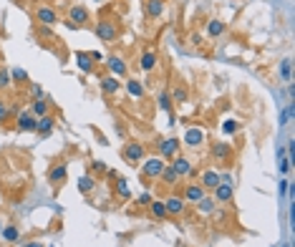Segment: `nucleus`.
<instances>
[{
    "label": "nucleus",
    "instance_id": "41",
    "mask_svg": "<svg viewBox=\"0 0 295 247\" xmlns=\"http://www.w3.org/2000/svg\"><path fill=\"white\" fill-rule=\"evenodd\" d=\"M277 189H280V197H285V194L290 192V182H287V179H282V182L277 184Z\"/></svg>",
    "mask_w": 295,
    "mask_h": 247
},
{
    "label": "nucleus",
    "instance_id": "20",
    "mask_svg": "<svg viewBox=\"0 0 295 247\" xmlns=\"http://www.w3.org/2000/svg\"><path fill=\"white\" fill-rule=\"evenodd\" d=\"M146 209H149V214H152L154 219H169V214H167V207H164V199H152Z\"/></svg>",
    "mask_w": 295,
    "mask_h": 247
},
{
    "label": "nucleus",
    "instance_id": "3",
    "mask_svg": "<svg viewBox=\"0 0 295 247\" xmlns=\"http://www.w3.org/2000/svg\"><path fill=\"white\" fill-rule=\"evenodd\" d=\"M144 156H146V146H144L141 141H129V144L124 146V159H126L129 164L136 167Z\"/></svg>",
    "mask_w": 295,
    "mask_h": 247
},
{
    "label": "nucleus",
    "instance_id": "43",
    "mask_svg": "<svg viewBox=\"0 0 295 247\" xmlns=\"http://www.w3.org/2000/svg\"><path fill=\"white\" fill-rule=\"evenodd\" d=\"M88 56H91V61H93V63H101V61H104V56H101L99 51H91Z\"/></svg>",
    "mask_w": 295,
    "mask_h": 247
},
{
    "label": "nucleus",
    "instance_id": "15",
    "mask_svg": "<svg viewBox=\"0 0 295 247\" xmlns=\"http://www.w3.org/2000/svg\"><path fill=\"white\" fill-rule=\"evenodd\" d=\"M200 184L205 187V192H212L220 184V172L217 169H205L202 177H200Z\"/></svg>",
    "mask_w": 295,
    "mask_h": 247
},
{
    "label": "nucleus",
    "instance_id": "11",
    "mask_svg": "<svg viewBox=\"0 0 295 247\" xmlns=\"http://www.w3.org/2000/svg\"><path fill=\"white\" fill-rule=\"evenodd\" d=\"M68 21L78 28V26H86V23L91 21V13H88L83 6H73V8H68Z\"/></svg>",
    "mask_w": 295,
    "mask_h": 247
},
{
    "label": "nucleus",
    "instance_id": "13",
    "mask_svg": "<svg viewBox=\"0 0 295 247\" xmlns=\"http://www.w3.org/2000/svg\"><path fill=\"white\" fill-rule=\"evenodd\" d=\"M66 177H68V164H66V161H58V164L51 167V172H48V182H51L53 187H56V184H63Z\"/></svg>",
    "mask_w": 295,
    "mask_h": 247
},
{
    "label": "nucleus",
    "instance_id": "26",
    "mask_svg": "<svg viewBox=\"0 0 295 247\" xmlns=\"http://www.w3.org/2000/svg\"><path fill=\"white\" fill-rule=\"evenodd\" d=\"M124 89H126L129 96H134V99H141V96H144V84L136 81V78H129V81L124 84Z\"/></svg>",
    "mask_w": 295,
    "mask_h": 247
},
{
    "label": "nucleus",
    "instance_id": "29",
    "mask_svg": "<svg viewBox=\"0 0 295 247\" xmlns=\"http://www.w3.org/2000/svg\"><path fill=\"white\" fill-rule=\"evenodd\" d=\"M197 209H200L202 214H212V212L217 209V202H215V197H207V194H205V197L197 202Z\"/></svg>",
    "mask_w": 295,
    "mask_h": 247
},
{
    "label": "nucleus",
    "instance_id": "9",
    "mask_svg": "<svg viewBox=\"0 0 295 247\" xmlns=\"http://www.w3.org/2000/svg\"><path fill=\"white\" fill-rule=\"evenodd\" d=\"M207 192H205V187L197 182V184H184V194H182V199L187 202V204H197L202 197H205Z\"/></svg>",
    "mask_w": 295,
    "mask_h": 247
},
{
    "label": "nucleus",
    "instance_id": "47",
    "mask_svg": "<svg viewBox=\"0 0 295 247\" xmlns=\"http://www.w3.org/2000/svg\"><path fill=\"white\" fill-rule=\"evenodd\" d=\"M23 247H46L43 242H38V239H31V242H26Z\"/></svg>",
    "mask_w": 295,
    "mask_h": 247
},
{
    "label": "nucleus",
    "instance_id": "8",
    "mask_svg": "<svg viewBox=\"0 0 295 247\" xmlns=\"http://www.w3.org/2000/svg\"><path fill=\"white\" fill-rule=\"evenodd\" d=\"M172 167H174V172H177V177H179V179H182V177H194V174H197L194 164H192L187 156H179V154L172 159Z\"/></svg>",
    "mask_w": 295,
    "mask_h": 247
},
{
    "label": "nucleus",
    "instance_id": "44",
    "mask_svg": "<svg viewBox=\"0 0 295 247\" xmlns=\"http://www.w3.org/2000/svg\"><path fill=\"white\" fill-rule=\"evenodd\" d=\"M38 33H41L43 38H51V28H48V26H41V28H38Z\"/></svg>",
    "mask_w": 295,
    "mask_h": 247
},
{
    "label": "nucleus",
    "instance_id": "45",
    "mask_svg": "<svg viewBox=\"0 0 295 247\" xmlns=\"http://www.w3.org/2000/svg\"><path fill=\"white\" fill-rule=\"evenodd\" d=\"M189 43H192V46H200V43H202V36H200V33H192Z\"/></svg>",
    "mask_w": 295,
    "mask_h": 247
},
{
    "label": "nucleus",
    "instance_id": "18",
    "mask_svg": "<svg viewBox=\"0 0 295 247\" xmlns=\"http://www.w3.org/2000/svg\"><path fill=\"white\" fill-rule=\"evenodd\" d=\"M202 141H205V131H202V129H197V126L187 129V134H184V144H187L189 149H197Z\"/></svg>",
    "mask_w": 295,
    "mask_h": 247
},
{
    "label": "nucleus",
    "instance_id": "51",
    "mask_svg": "<svg viewBox=\"0 0 295 247\" xmlns=\"http://www.w3.org/2000/svg\"><path fill=\"white\" fill-rule=\"evenodd\" d=\"M3 227H6V224H3V222H0V234H3Z\"/></svg>",
    "mask_w": 295,
    "mask_h": 247
},
{
    "label": "nucleus",
    "instance_id": "25",
    "mask_svg": "<svg viewBox=\"0 0 295 247\" xmlns=\"http://www.w3.org/2000/svg\"><path fill=\"white\" fill-rule=\"evenodd\" d=\"M76 66H78L83 73H91V71H93V61H91V56H88V53H83V51H78V53H76Z\"/></svg>",
    "mask_w": 295,
    "mask_h": 247
},
{
    "label": "nucleus",
    "instance_id": "16",
    "mask_svg": "<svg viewBox=\"0 0 295 247\" xmlns=\"http://www.w3.org/2000/svg\"><path fill=\"white\" fill-rule=\"evenodd\" d=\"M144 13H146L149 21H157L164 13V0H146V3H144Z\"/></svg>",
    "mask_w": 295,
    "mask_h": 247
},
{
    "label": "nucleus",
    "instance_id": "36",
    "mask_svg": "<svg viewBox=\"0 0 295 247\" xmlns=\"http://www.w3.org/2000/svg\"><path fill=\"white\" fill-rule=\"evenodd\" d=\"M13 114H11V109H8V104L3 101V99H0V124H6L8 119H11Z\"/></svg>",
    "mask_w": 295,
    "mask_h": 247
},
{
    "label": "nucleus",
    "instance_id": "19",
    "mask_svg": "<svg viewBox=\"0 0 295 247\" xmlns=\"http://www.w3.org/2000/svg\"><path fill=\"white\" fill-rule=\"evenodd\" d=\"M212 156H215L217 161L227 164V161H230V156H232V146H230V144L217 141V144H212Z\"/></svg>",
    "mask_w": 295,
    "mask_h": 247
},
{
    "label": "nucleus",
    "instance_id": "33",
    "mask_svg": "<svg viewBox=\"0 0 295 247\" xmlns=\"http://www.w3.org/2000/svg\"><path fill=\"white\" fill-rule=\"evenodd\" d=\"M169 96H172V104H184V101H187V96H189V91H187L184 86H177Z\"/></svg>",
    "mask_w": 295,
    "mask_h": 247
},
{
    "label": "nucleus",
    "instance_id": "31",
    "mask_svg": "<svg viewBox=\"0 0 295 247\" xmlns=\"http://www.w3.org/2000/svg\"><path fill=\"white\" fill-rule=\"evenodd\" d=\"M290 76H292V58H282L280 61V78L290 81Z\"/></svg>",
    "mask_w": 295,
    "mask_h": 247
},
{
    "label": "nucleus",
    "instance_id": "48",
    "mask_svg": "<svg viewBox=\"0 0 295 247\" xmlns=\"http://www.w3.org/2000/svg\"><path fill=\"white\" fill-rule=\"evenodd\" d=\"M33 96H36V99H43V89H41V86H33Z\"/></svg>",
    "mask_w": 295,
    "mask_h": 247
},
{
    "label": "nucleus",
    "instance_id": "6",
    "mask_svg": "<svg viewBox=\"0 0 295 247\" xmlns=\"http://www.w3.org/2000/svg\"><path fill=\"white\" fill-rule=\"evenodd\" d=\"M164 207H167V214L169 217H182L184 209H187V202L182 199V194H169L164 199Z\"/></svg>",
    "mask_w": 295,
    "mask_h": 247
},
{
    "label": "nucleus",
    "instance_id": "17",
    "mask_svg": "<svg viewBox=\"0 0 295 247\" xmlns=\"http://www.w3.org/2000/svg\"><path fill=\"white\" fill-rule=\"evenodd\" d=\"M157 61H159V56H157L154 51H144L141 58H139V68H141L144 73H152V71L157 68Z\"/></svg>",
    "mask_w": 295,
    "mask_h": 247
},
{
    "label": "nucleus",
    "instance_id": "30",
    "mask_svg": "<svg viewBox=\"0 0 295 247\" xmlns=\"http://www.w3.org/2000/svg\"><path fill=\"white\" fill-rule=\"evenodd\" d=\"M116 194L121 199H131V189H129V182L124 177H116Z\"/></svg>",
    "mask_w": 295,
    "mask_h": 247
},
{
    "label": "nucleus",
    "instance_id": "46",
    "mask_svg": "<svg viewBox=\"0 0 295 247\" xmlns=\"http://www.w3.org/2000/svg\"><path fill=\"white\" fill-rule=\"evenodd\" d=\"M292 154H295V141L290 139V141H287V156L292 159Z\"/></svg>",
    "mask_w": 295,
    "mask_h": 247
},
{
    "label": "nucleus",
    "instance_id": "28",
    "mask_svg": "<svg viewBox=\"0 0 295 247\" xmlns=\"http://www.w3.org/2000/svg\"><path fill=\"white\" fill-rule=\"evenodd\" d=\"M96 189V179L91 177V174H83L81 179H78V192L81 194H91Z\"/></svg>",
    "mask_w": 295,
    "mask_h": 247
},
{
    "label": "nucleus",
    "instance_id": "40",
    "mask_svg": "<svg viewBox=\"0 0 295 247\" xmlns=\"http://www.w3.org/2000/svg\"><path fill=\"white\" fill-rule=\"evenodd\" d=\"M149 202H152V194L149 192H144V194L136 197V207H149Z\"/></svg>",
    "mask_w": 295,
    "mask_h": 247
},
{
    "label": "nucleus",
    "instance_id": "10",
    "mask_svg": "<svg viewBox=\"0 0 295 247\" xmlns=\"http://www.w3.org/2000/svg\"><path fill=\"white\" fill-rule=\"evenodd\" d=\"M212 197H215L217 204H230L232 197H235V187H232V184H217V187L212 189Z\"/></svg>",
    "mask_w": 295,
    "mask_h": 247
},
{
    "label": "nucleus",
    "instance_id": "42",
    "mask_svg": "<svg viewBox=\"0 0 295 247\" xmlns=\"http://www.w3.org/2000/svg\"><path fill=\"white\" fill-rule=\"evenodd\" d=\"M91 167H93V172H99V174H104V172H106V164H104L101 159H96V161H93Z\"/></svg>",
    "mask_w": 295,
    "mask_h": 247
},
{
    "label": "nucleus",
    "instance_id": "7",
    "mask_svg": "<svg viewBox=\"0 0 295 247\" xmlns=\"http://www.w3.org/2000/svg\"><path fill=\"white\" fill-rule=\"evenodd\" d=\"M179 146H182V141L177 136H169V139L159 141V156L162 159H174L179 154Z\"/></svg>",
    "mask_w": 295,
    "mask_h": 247
},
{
    "label": "nucleus",
    "instance_id": "1",
    "mask_svg": "<svg viewBox=\"0 0 295 247\" xmlns=\"http://www.w3.org/2000/svg\"><path fill=\"white\" fill-rule=\"evenodd\" d=\"M164 167H167V161L159 156V154H154V156H144L141 159V174H144V179H159V174L164 172Z\"/></svg>",
    "mask_w": 295,
    "mask_h": 247
},
{
    "label": "nucleus",
    "instance_id": "50",
    "mask_svg": "<svg viewBox=\"0 0 295 247\" xmlns=\"http://www.w3.org/2000/svg\"><path fill=\"white\" fill-rule=\"evenodd\" d=\"M282 247H292V242H285V244H282Z\"/></svg>",
    "mask_w": 295,
    "mask_h": 247
},
{
    "label": "nucleus",
    "instance_id": "35",
    "mask_svg": "<svg viewBox=\"0 0 295 247\" xmlns=\"http://www.w3.org/2000/svg\"><path fill=\"white\" fill-rule=\"evenodd\" d=\"M11 78L18 81V84H26V81H28V73H26L23 68H13V71H11Z\"/></svg>",
    "mask_w": 295,
    "mask_h": 247
},
{
    "label": "nucleus",
    "instance_id": "24",
    "mask_svg": "<svg viewBox=\"0 0 295 247\" xmlns=\"http://www.w3.org/2000/svg\"><path fill=\"white\" fill-rule=\"evenodd\" d=\"M0 237H3L8 244H16V242L21 239V229H18L16 224H6V227H3V234H0Z\"/></svg>",
    "mask_w": 295,
    "mask_h": 247
},
{
    "label": "nucleus",
    "instance_id": "12",
    "mask_svg": "<svg viewBox=\"0 0 295 247\" xmlns=\"http://www.w3.org/2000/svg\"><path fill=\"white\" fill-rule=\"evenodd\" d=\"M121 89H124L121 78H116V76H111V73L101 78V91H104L106 96H116V94H119Z\"/></svg>",
    "mask_w": 295,
    "mask_h": 247
},
{
    "label": "nucleus",
    "instance_id": "37",
    "mask_svg": "<svg viewBox=\"0 0 295 247\" xmlns=\"http://www.w3.org/2000/svg\"><path fill=\"white\" fill-rule=\"evenodd\" d=\"M290 119H292V104H287V106L282 109V114H280V124L285 126V124H290Z\"/></svg>",
    "mask_w": 295,
    "mask_h": 247
},
{
    "label": "nucleus",
    "instance_id": "49",
    "mask_svg": "<svg viewBox=\"0 0 295 247\" xmlns=\"http://www.w3.org/2000/svg\"><path fill=\"white\" fill-rule=\"evenodd\" d=\"M275 156H277V161H280V159H285V146H277V151H275Z\"/></svg>",
    "mask_w": 295,
    "mask_h": 247
},
{
    "label": "nucleus",
    "instance_id": "14",
    "mask_svg": "<svg viewBox=\"0 0 295 247\" xmlns=\"http://www.w3.org/2000/svg\"><path fill=\"white\" fill-rule=\"evenodd\" d=\"M16 124H18V129H21V131H36V126H38V119H36L31 111H18V119H16Z\"/></svg>",
    "mask_w": 295,
    "mask_h": 247
},
{
    "label": "nucleus",
    "instance_id": "23",
    "mask_svg": "<svg viewBox=\"0 0 295 247\" xmlns=\"http://www.w3.org/2000/svg\"><path fill=\"white\" fill-rule=\"evenodd\" d=\"M225 31H227V26H225L220 18H212V21L207 23V36H210V38H220Z\"/></svg>",
    "mask_w": 295,
    "mask_h": 247
},
{
    "label": "nucleus",
    "instance_id": "21",
    "mask_svg": "<svg viewBox=\"0 0 295 247\" xmlns=\"http://www.w3.org/2000/svg\"><path fill=\"white\" fill-rule=\"evenodd\" d=\"M36 119H41V116H48L51 114V109H48V101L46 99H33V104H31V109H28Z\"/></svg>",
    "mask_w": 295,
    "mask_h": 247
},
{
    "label": "nucleus",
    "instance_id": "5",
    "mask_svg": "<svg viewBox=\"0 0 295 247\" xmlns=\"http://www.w3.org/2000/svg\"><path fill=\"white\" fill-rule=\"evenodd\" d=\"M104 61H106V68H109V73H111V76H116V78H124V76L129 73V66H126V61H124L121 56L111 53V56H106Z\"/></svg>",
    "mask_w": 295,
    "mask_h": 247
},
{
    "label": "nucleus",
    "instance_id": "4",
    "mask_svg": "<svg viewBox=\"0 0 295 247\" xmlns=\"http://www.w3.org/2000/svg\"><path fill=\"white\" fill-rule=\"evenodd\" d=\"M36 21H38V26L53 28V26H58V13H56V8H51V6H38V8H36Z\"/></svg>",
    "mask_w": 295,
    "mask_h": 247
},
{
    "label": "nucleus",
    "instance_id": "27",
    "mask_svg": "<svg viewBox=\"0 0 295 247\" xmlns=\"http://www.w3.org/2000/svg\"><path fill=\"white\" fill-rule=\"evenodd\" d=\"M159 179H162V184H164V187H172V184H177V182H179V177H177V172H174V167H172V164H167V167H164V172L159 174Z\"/></svg>",
    "mask_w": 295,
    "mask_h": 247
},
{
    "label": "nucleus",
    "instance_id": "2",
    "mask_svg": "<svg viewBox=\"0 0 295 247\" xmlns=\"http://www.w3.org/2000/svg\"><path fill=\"white\" fill-rule=\"evenodd\" d=\"M96 36L104 43H114L119 38V28H116L114 21H96Z\"/></svg>",
    "mask_w": 295,
    "mask_h": 247
},
{
    "label": "nucleus",
    "instance_id": "32",
    "mask_svg": "<svg viewBox=\"0 0 295 247\" xmlns=\"http://www.w3.org/2000/svg\"><path fill=\"white\" fill-rule=\"evenodd\" d=\"M13 86V78H11V71L6 66H0V91H8Z\"/></svg>",
    "mask_w": 295,
    "mask_h": 247
},
{
    "label": "nucleus",
    "instance_id": "22",
    "mask_svg": "<svg viewBox=\"0 0 295 247\" xmlns=\"http://www.w3.org/2000/svg\"><path fill=\"white\" fill-rule=\"evenodd\" d=\"M53 126H56V119L48 114V116H41V119H38V126H36V131H38L41 136H48V134L53 131Z\"/></svg>",
    "mask_w": 295,
    "mask_h": 247
},
{
    "label": "nucleus",
    "instance_id": "34",
    "mask_svg": "<svg viewBox=\"0 0 295 247\" xmlns=\"http://www.w3.org/2000/svg\"><path fill=\"white\" fill-rule=\"evenodd\" d=\"M172 106H174V104H172V96H169V91H159V109L169 114V111H172Z\"/></svg>",
    "mask_w": 295,
    "mask_h": 247
},
{
    "label": "nucleus",
    "instance_id": "38",
    "mask_svg": "<svg viewBox=\"0 0 295 247\" xmlns=\"http://www.w3.org/2000/svg\"><path fill=\"white\" fill-rule=\"evenodd\" d=\"M222 131H225V134H237V121H235V119H227V121L222 124Z\"/></svg>",
    "mask_w": 295,
    "mask_h": 247
},
{
    "label": "nucleus",
    "instance_id": "39",
    "mask_svg": "<svg viewBox=\"0 0 295 247\" xmlns=\"http://www.w3.org/2000/svg\"><path fill=\"white\" fill-rule=\"evenodd\" d=\"M290 167H292V159H290V156H285V159L277 161V169H280L282 174H290Z\"/></svg>",
    "mask_w": 295,
    "mask_h": 247
}]
</instances>
